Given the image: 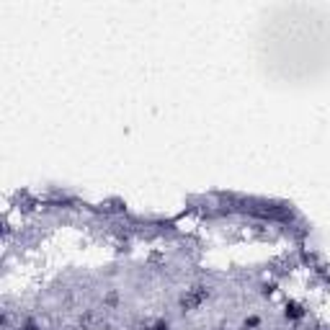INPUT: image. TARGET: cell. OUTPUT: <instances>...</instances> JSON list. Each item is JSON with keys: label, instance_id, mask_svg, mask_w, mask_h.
<instances>
[{"label": "cell", "instance_id": "6da1fadb", "mask_svg": "<svg viewBox=\"0 0 330 330\" xmlns=\"http://www.w3.org/2000/svg\"><path fill=\"white\" fill-rule=\"evenodd\" d=\"M286 317H289V320H302V317H305V307L297 305V302H289V305H286Z\"/></svg>", "mask_w": 330, "mask_h": 330}]
</instances>
